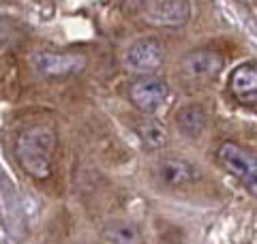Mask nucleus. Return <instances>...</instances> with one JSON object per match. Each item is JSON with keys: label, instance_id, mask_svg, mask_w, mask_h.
<instances>
[{"label": "nucleus", "instance_id": "nucleus-3", "mask_svg": "<svg viewBox=\"0 0 257 244\" xmlns=\"http://www.w3.org/2000/svg\"><path fill=\"white\" fill-rule=\"evenodd\" d=\"M122 62L126 71L135 73V75H152L165 62V47L159 39H138L126 47Z\"/></svg>", "mask_w": 257, "mask_h": 244}, {"label": "nucleus", "instance_id": "nucleus-4", "mask_svg": "<svg viewBox=\"0 0 257 244\" xmlns=\"http://www.w3.org/2000/svg\"><path fill=\"white\" fill-rule=\"evenodd\" d=\"M32 64L39 75L47 79H67L86 69V58L82 54L67 52H37Z\"/></svg>", "mask_w": 257, "mask_h": 244}, {"label": "nucleus", "instance_id": "nucleus-5", "mask_svg": "<svg viewBox=\"0 0 257 244\" xmlns=\"http://www.w3.org/2000/svg\"><path fill=\"white\" fill-rule=\"evenodd\" d=\"M142 18L157 28H182L191 20L189 0H155L142 11Z\"/></svg>", "mask_w": 257, "mask_h": 244}, {"label": "nucleus", "instance_id": "nucleus-8", "mask_svg": "<svg viewBox=\"0 0 257 244\" xmlns=\"http://www.w3.org/2000/svg\"><path fill=\"white\" fill-rule=\"evenodd\" d=\"M219 163L223 165V169L227 174L231 176H236L240 178V180H244V178L253 172V167H255V159L251 157V152H246L242 146H238V144H231V142H225L221 144V148H219Z\"/></svg>", "mask_w": 257, "mask_h": 244}, {"label": "nucleus", "instance_id": "nucleus-12", "mask_svg": "<svg viewBox=\"0 0 257 244\" xmlns=\"http://www.w3.org/2000/svg\"><path fill=\"white\" fill-rule=\"evenodd\" d=\"M135 133H138L142 146L148 150H161L167 144V129L155 120L142 122V125L135 129Z\"/></svg>", "mask_w": 257, "mask_h": 244}, {"label": "nucleus", "instance_id": "nucleus-2", "mask_svg": "<svg viewBox=\"0 0 257 244\" xmlns=\"http://www.w3.org/2000/svg\"><path fill=\"white\" fill-rule=\"evenodd\" d=\"M128 101L146 116L159 113L170 101V84L157 75H140L128 84Z\"/></svg>", "mask_w": 257, "mask_h": 244}, {"label": "nucleus", "instance_id": "nucleus-1", "mask_svg": "<svg viewBox=\"0 0 257 244\" xmlns=\"http://www.w3.org/2000/svg\"><path fill=\"white\" fill-rule=\"evenodd\" d=\"M56 150V133L47 125H35L22 131L15 142V161L35 180H47L52 176Z\"/></svg>", "mask_w": 257, "mask_h": 244}, {"label": "nucleus", "instance_id": "nucleus-7", "mask_svg": "<svg viewBox=\"0 0 257 244\" xmlns=\"http://www.w3.org/2000/svg\"><path fill=\"white\" fill-rule=\"evenodd\" d=\"M157 174L161 178V182L172 186V189H180V186L193 184L199 178V172L195 165H191L184 159H176V157H167L159 163Z\"/></svg>", "mask_w": 257, "mask_h": 244}, {"label": "nucleus", "instance_id": "nucleus-6", "mask_svg": "<svg viewBox=\"0 0 257 244\" xmlns=\"http://www.w3.org/2000/svg\"><path fill=\"white\" fill-rule=\"evenodd\" d=\"M225 67V60L214 50H193L180 60V69L191 79H212Z\"/></svg>", "mask_w": 257, "mask_h": 244}, {"label": "nucleus", "instance_id": "nucleus-11", "mask_svg": "<svg viewBox=\"0 0 257 244\" xmlns=\"http://www.w3.org/2000/svg\"><path fill=\"white\" fill-rule=\"evenodd\" d=\"M107 244H142V233L131 221H109L103 227Z\"/></svg>", "mask_w": 257, "mask_h": 244}, {"label": "nucleus", "instance_id": "nucleus-13", "mask_svg": "<svg viewBox=\"0 0 257 244\" xmlns=\"http://www.w3.org/2000/svg\"><path fill=\"white\" fill-rule=\"evenodd\" d=\"M244 186H246V191L253 195V197H257V163H255V167H253V172L248 174L246 178H244Z\"/></svg>", "mask_w": 257, "mask_h": 244}, {"label": "nucleus", "instance_id": "nucleus-9", "mask_svg": "<svg viewBox=\"0 0 257 244\" xmlns=\"http://www.w3.org/2000/svg\"><path fill=\"white\" fill-rule=\"evenodd\" d=\"M229 90L242 105H257V64H240L231 71Z\"/></svg>", "mask_w": 257, "mask_h": 244}, {"label": "nucleus", "instance_id": "nucleus-10", "mask_svg": "<svg viewBox=\"0 0 257 244\" xmlns=\"http://www.w3.org/2000/svg\"><path fill=\"white\" fill-rule=\"evenodd\" d=\"M176 127L184 137L197 140L208 127V113L199 103H189L176 111Z\"/></svg>", "mask_w": 257, "mask_h": 244}, {"label": "nucleus", "instance_id": "nucleus-14", "mask_svg": "<svg viewBox=\"0 0 257 244\" xmlns=\"http://www.w3.org/2000/svg\"><path fill=\"white\" fill-rule=\"evenodd\" d=\"M124 3H126L128 7H131V9H142V11H144L148 5L155 3V0H124Z\"/></svg>", "mask_w": 257, "mask_h": 244}]
</instances>
